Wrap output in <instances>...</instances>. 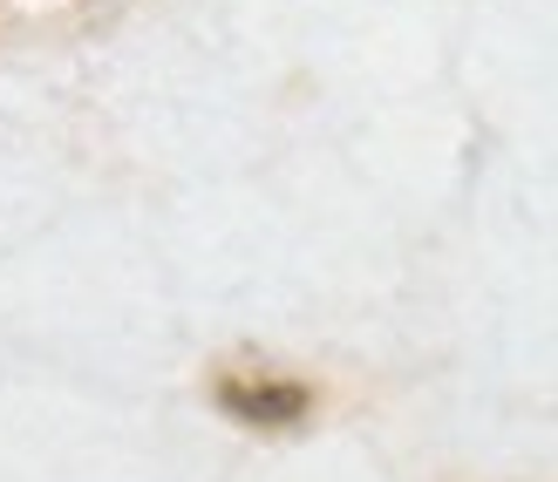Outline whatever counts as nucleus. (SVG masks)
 <instances>
[{
    "label": "nucleus",
    "instance_id": "1",
    "mask_svg": "<svg viewBox=\"0 0 558 482\" xmlns=\"http://www.w3.org/2000/svg\"><path fill=\"white\" fill-rule=\"evenodd\" d=\"M218 401L245 421H293V415H306V387H287V381L245 387V381H232V387H218Z\"/></svg>",
    "mask_w": 558,
    "mask_h": 482
}]
</instances>
